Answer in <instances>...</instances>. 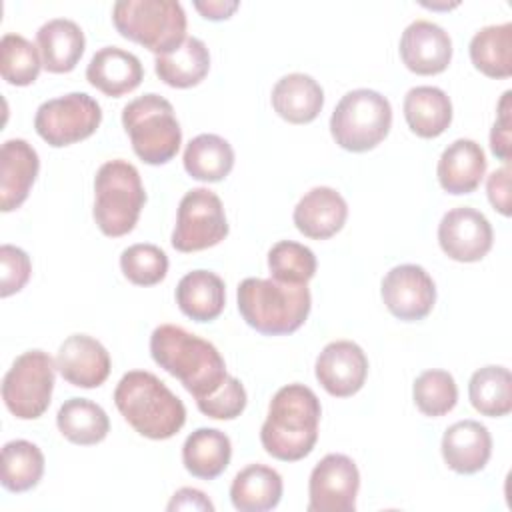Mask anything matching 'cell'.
<instances>
[{"label": "cell", "instance_id": "6da1fadb", "mask_svg": "<svg viewBox=\"0 0 512 512\" xmlns=\"http://www.w3.org/2000/svg\"><path fill=\"white\" fill-rule=\"evenodd\" d=\"M152 360L194 396L196 402L212 396L228 378L218 348L176 324H160L150 336Z\"/></svg>", "mask_w": 512, "mask_h": 512}, {"label": "cell", "instance_id": "7a4b0ae2", "mask_svg": "<svg viewBox=\"0 0 512 512\" xmlns=\"http://www.w3.org/2000/svg\"><path fill=\"white\" fill-rule=\"evenodd\" d=\"M322 406L312 388L286 384L270 400L268 416L260 428L264 450L282 462L306 458L318 440Z\"/></svg>", "mask_w": 512, "mask_h": 512}, {"label": "cell", "instance_id": "3957f363", "mask_svg": "<svg viewBox=\"0 0 512 512\" xmlns=\"http://www.w3.org/2000/svg\"><path fill=\"white\" fill-rule=\"evenodd\" d=\"M114 404L124 420L144 438L168 440L186 422L184 402L152 372L130 370L114 390Z\"/></svg>", "mask_w": 512, "mask_h": 512}, {"label": "cell", "instance_id": "277c9868", "mask_svg": "<svg viewBox=\"0 0 512 512\" xmlns=\"http://www.w3.org/2000/svg\"><path fill=\"white\" fill-rule=\"evenodd\" d=\"M236 298L242 320L264 336L296 332L312 308L306 284H284L272 278H244Z\"/></svg>", "mask_w": 512, "mask_h": 512}, {"label": "cell", "instance_id": "5b68a950", "mask_svg": "<svg viewBox=\"0 0 512 512\" xmlns=\"http://www.w3.org/2000/svg\"><path fill=\"white\" fill-rule=\"evenodd\" d=\"M146 204L140 172L126 160L104 162L94 176V220L104 236L118 238L134 230Z\"/></svg>", "mask_w": 512, "mask_h": 512}, {"label": "cell", "instance_id": "8992f818", "mask_svg": "<svg viewBox=\"0 0 512 512\" xmlns=\"http://www.w3.org/2000/svg\"><path fill=\"white\" fill-rule=\"evenodd\" d=\"M112 22L120 36L156 56L170 54L186 40V12L176 0H118Z\"/></svg>", "mask_w": 512, "mask_h": 512}, {"label": "cell", "instance_id": "52a82bcc", "mask_svg": "<svg viewBox=\"0 0 512 512\" xmlns=\"http://www.w3.org/2000/svg\"><path fill=\"white\" fill-rule=\"evenodd\" d=\"M122 126L130 136L134 154L150 164L170 162L182 144V128L172 104L154 92L134 98L122 108Z\"/></svg>", "mask_w": 512, "mask_h": 512}, {"label": "cell", "instance_id": "ba28073f", "mask_svg": "<svg viewBox=\"0 0 512 512\" xmlns=\"http://www.w3.org/2000/svg\"><path fill=\"white\" fill-rule=\"evenodd\" d=\"M392 106L386 96L370 88L346 92L330 116L334 142L348 152H368L390 132Z\"/></svg>", "mask_w": 512, "mask_h": 512}, {"label": "cell", "instance_id": "9c48e42d", "mask_svg": "<svg viewBox=\"0 0 512 512\" xmlns=\"http://www.w3.org/2000/svg\"><path fill=\"white\" fill-rule=\"evenodd\" d=\"M56 360L44 350L20 354L2 380V400L20 420L40 418L52 400Z\"/></svg>", "mask_w": 512, "mask_h": 512}, {"label": "cell", "instance_id": "30bf717a", "mask_svg": "<svg viewBox=\"0 0 512 512\" xmlns=\"http://www.w3.org/2000/svg\"><path fill=\"white\" fill-rule=\"evenodd\" d=\"M102 122L100 104L86 92H70L38 106L34 128L54 148H64L92 136Z\"/></svg>", "mask_w": 512, "mask_h": 512}, {"label": "cell", "instance_id": "8fae6325", "mask_svg": "<svg viewBox=\"0 0 512 512\" xmlns=\"http://www.w3.org/2000/svg\"><path fill=\"white\" fill-rule=\"evenodd\" d=\"M228 236V220L222 200L208 188L188 190L176 212L172 246L178 252H198L220 244Z\"/></svg>", "mask_w": 512, "mask_h": 512}, {"label": "cell", "instance_id": "7c38bea8", "mask_svg": "<svg viewBox=\"0 0 512 512\" xmlns=\"http://www.w3.org/2000/svg\"><path fill=\"white\" fill-rule=\"evenodd\" d=\"M360 472L346 454H326L310 472L308 512H354Z\"/></svg>", "mask_w": 512, "mask_h": 512}, {"label": "cell", "instance_id": "4fadbf2b", "mask_svg": "<svg viewBox=\"0 0 512 512\" xmlns=\"http://www.w3.org/2000/svg\"><path fill=\"white\" fill-rule=\"evenodd\" d=\"M388 312L404 322L426 318L436 302V284L418 264H400L386 272L380 288Z\"/></svg>", "mask_w": 512, "mask_h": 512}, {"label": "cell", "instance_id": "5bb4252c", "mask_svg": "<svg viewBox=\"0 0 512 512\" xmlns=\"http://www.w3.org/2000/svg\"><path fill=\"white\" fill-rule=\"evenodd\" d=\"M494 242L488 218L470 206L448 210L438 224V244L442 252L456 262L482 260Z\"/></svg>", "mask_w": 512, "mask_h": 512}, {"label": "cell", "instance_id": "9a60e30c", "mask_svg": "<svg viewBox=\"0 0 512 512\" xmlns=\"http://www.w3.org/2000/svg\"><path fill=\"white\" fill-rule=\"evenodd\" d=\"M314 374L330 396L348 398L364 386L368 376V358L356 342L334 340L318 354Z\"/></svg>", "mask_w": 512, "mask_h": 512}, {"label": "cell", "instance_id": "2e32d148", "mask_svg": "<svg viewBox=\"0 0 512 512\" xmlns=\"http://www.w3.org/2000/svg\"><path fill=\"white\" fill-rule=\"evenodd\" d=\"M400 58L414 74H440L452 60L450 34L430 20H414L402 32Z\"/></svg>", "mask_w": 512, "mask_h": 512}, {"label": "cell", "instance_id": "e0dca14e", "mask_svg": "<svg viewBox=\"0 0 512 512\" xmlns=\"http://www.w3.org/2000/svg\"><path fill=\"white\" fill-rule=\"evenodd\" d=\"M108 350L88 334L68 336L56 354V370L62 378L78 388H98L110 376Z\"/></svg>", "mask_w": 512, "mask_h": 512}, {"label": "cell", "instance_id": "ac0fdd59", "mask_svg": "<svg viewBox=\"0 0 512 512\" xmlns=\"http://www.w3.org/2000/svg\"><path fill=\"white\" fill-rule=\"evenodd\" d=\"M40 158L32 144L22 138H10L0 150V210L20 208L38 176Z\"/></svg>", "mask_w": 512, "mask_h": 512}, {"label": "cell", "instance_id": "d6986e66", "mask_svg": "<svg viewBox=\"0 0 512 512\" xmlns=\"http://www.w3.org/2000/svg\"><path fill=\"white\" fill-rule=\"evenodd\" d=\"M292 218L298 232L306 238L326 240L346 224L348 204L338 190L330 186H314L298 200Z\"/></svg>", "mask_w": 512, "mask_h": 512}, {"label": "cell", "instance_id": "ffe728a7", "mask_svg": "<svg viewBox=\"0 0 512 512\" xmlns=\"http://www.w3.org/2000/svg\"><path fill=\"white\" fill-rule=\"evenodd\" d=\"M442 458L456 474L480 472L492 456V436L478 420H460L442 436Z\"/></svg>", "mask_w": 512, "mask_h": 512}, {"label": "cell", "instance_id": "44dd1931", "mask_svg": "<svg viewBox=\"0 0 512 512\" xmlns=\"http://www.w3.org/2000/svg\"><path fill=\"white\" fill-rule=\"evenodd\" d=\"M144 78L142 62L136 54L118 46L100 48L88 62L86 80L102 94L120 98L140 86Z\"/></svg>", "mask_w": 512, "mask_h": 512}, {"label": "cell", "instance_id": "7402d4cb", "mask_svg": "<svg viewBox=\"0 0 512 512\" xmlns=\"http://www.w3.org/2000/svg\"><path fill=\"white\" fill-rule=\"evenodd\" d=\"M436 174L442 190L448 194H470L486 174V154L478 142L458 138L440 154Z\"/></svg>", "mask_w": 512, "mask_h": 512}, {"label": "cell", "instance_id": "603a6c76", "mask_svg": "<svg viewBox=\"0 0 512 512\" xmlns=\"http://www.w3.org/2000/svg\"><path fill=\"white\" fill-rule=\"evenodd\" d=\"M36 44L42 56V66L52 74H66L80 62L86 38L74 20L52 18L38 28Z\"/></svg>", "mask_w": 512, "mask_h": 512}, {"label": "cell", "instance_id": "cb8c5ba5", "mask_svg": "<svg viewBox=\"0 0 512 512\" xmlns=\"http://www.w3.org/2000/svg\"><path fill=\"white\" fill-rule=\"evenodd\" d=\"M274 112L290 124H308L318 118L324 106L322 86L308 74L292 72L282 76L272 88Z\"/></svg>", "mask_w": 512, "mask_h": 512}, {"label": "cell", "instance_id": "d4e9b609", "mask_svg": "<svg viewBox=\"0 0 512 512\" xmlns=\"http://www.w3.org/2000/svg\"><path fill=\"white\" fill-rule=\"evenodd\" d=\"M176 304L190 320L212 322L226 304L224 280L210 270H192L176 286Z\"/></svg>", "mask_w": 512, "mask_h": 512}, {"label": "cell", "instance_id": "484cf974", "mask_svg": "<svg viewBox=\"0 0 512 512\" xmlns=\"http://www.w3.org/2000/svg\"><path fill=\"white\" fill-rule=\"evenodd\" d=\"M284 492L282 476L266 464H248L230 486L232 506L240 512H266L280 504Z\"/></svg>", "mask_w": 512, "mask_h": 512}, {"label": "cell", "instance_id": "4316f807", "mask_svg": "<svg viewBox=\"0 0 512 512\" xmlns=\"http://www.w3.org/2000/svg\"><path fill=\"white\" fill-rule=\"evenodd\" d=\"M404 118L420 138L440 136L452 122V102L438 86H414L404 96Z\"/></svg>", "mask_w": 512, "mask_h": 512}, {"label": "cell", "instance_id": "83f0119b", "mask_svg": "<svg viewBox=\"0 0 512 512\" xmlns=\"http://www.w3.org/2000/svg\"><path fill=\"white\" fill-rule=\"evenodd\" d=\"M232 442L218 428H196L182 446L184 468L202 480L218 478L230 464Z\"/></svg>", "mask_w": 512, "mask_h": 512}, {"label": "cell", "instance_id": "f1b7e54d", "mask_svg": "<svg viewBox=\"0 0 512 512\" xmlns=\"http://www.w3.org/2000/svg\"><path fill=\"white\" fill-rule=\"evenodd\" d=\"M156 76L172 88H192L200 84L210 70V52L200 38L188 36L170 54L156 56Z\"/></svg>", "mask_w": 512, "mask_h": 512}, {"label": "cell", "instance_id": "f546056e", "mask_svg": "<svg viewBox=\"0 0 512 512\" xmlns=\"http://www.w3.org/2000/svg\"><path fill=\"white\" fill-rule=\"evenodd\" d=\"M60 434L78 446H92L102 442L110 432V420L104 408L88 398L66 400L56 414Z\"/></svg>", "mask_w": 512, "mask_h": 512}, {"label": "cell", "instance_id": "4dcf8cb0", "mask_svg": "<svg viewBox=\"0 0 512 512\" xmlns=\"http://www.w3.org/2000/svg\"><path fill=\"white\" fill-rule=\"evenodd\" d=\"M470 60L488 78H508L512 74V22L480 28L470 40Z\"/></svg>", "mask_w": 512, "mask_h": 512}, {"label": "cell", "instance_id": "1f68e13d", "mask_svg": "<svg viewBox=\"0 0 512 512\" xmlns=\"http://www.w3.org/2000/svg\"><path fill=\"white\" fill-rule=\"evenodd\" d=\"M184 170L200 182H220L234 168V150L218 134H198L184 150Z\"/></svg>", "mask_w": 512, "mask_h": 512}, {"label": "cell", "instance_id": "d6a6232c", "mask_svg": "<svg viewBox=\"0 0 512 512\" xmlns=\"http://www.w3.org/2000/svg\"><path fill=\"white\" fill-rule=\"evenodd\" d=\"M468 398L476 412L500 418L512 410V374L504 366H482L468 382Z\"/></svg>", "mask_w": 512, "mask_h": 512}, {"label": "cell", "instance_id": "836d02e7", "mask_svg": "<svg viewBox=\"0 0 512 512\" xmlns=\"http://www.w3.org/2000/svg\"><path fill=\"white\" fill-rule=\"evenodd\" d=\"M44 474V454L28 440H10L2 446L0 482L8 492L20 494L38 486Z\"/></svg>", "mask_w": 512, "mask_h": 512}, {"label": "cell", "instance_id": "e575fe53", "mask_svg": "<svg viewBox=\"0 0 512 512\" xmlns=\"http://www.w3.org/2000/svg\"><path fill=\"white\" fill-rule=\"evenodd\" d=\"M40 50L20 34L8 32L0 40V74L12 86L32 84L42 68Z\"/></svg>", "mask_w": 512, "mask_h": 512}, {"label": "cell", "instance_id": "d590c367", "mask_svg": "<svg viewBox=\"0 0 512 512\" xmlns=\"http://www.w3.org/2000/svg\"><path fill=\"white\" fill-rule=\"evenodd\" d=\"M314 252L294 240H280L268 252L270 278L284 284H308L316 274Z\"/></svg>", "mask_w": 512, "mask_h": 512}, {"label": "cell", "instance_id": "8d00e7d4", "mask_svg": "<svg viewBox=\"0 0 512 512\" xmlns=\"http://www.w3.org/2000/svg\"><path fill=\"white\" fill-rule=\"evenodd\" d=\"M412 398L416 408L430 418L448 414L458 402V386L454 376L446 370H424L416 376L412 386Z\"/></svg>", "mask_w": 512, "mask_h": 512}, {"label": "cell", "instance_id": "74e56055", "mask_svg": "<svg viewBox=\"0 0 512 512\" xmlns=\"http://www.w3.org/2000/svg\"><path fill=\"white\" fill-rule=\"evenodd\" d=\"M122 274L136 286H154L168 274V256L156 244H132L120 254Z\"/></svg>", "mask_w": 512, "mask_h": 512}, {"label": "cell", "instance_id": "f35d334b", "mask_svg": "<svg viewBox=\"0 0 512 512\" xmlns=\"http://www.w3.org/2000/svg\"><path fill=\"white\" fill-rule=\"evenodd\" d=\"M246 402H248V396L242 382L228 374L226 382L212 396L196 402V406L208 418L234 420L244 412Z\"/></svg>", "mask_w": 512, "mask_h": 512}, {"label": "cell", "instance_id": "ab89813d", "mask_svg": "<svg viewBox=\"0 0 512 512\" xmlns=\"http://www.w3.org/2000/svg\"><path fill=\"white\" fill-rule=\"evenodd\" d=\"M0 264H2V280H0V296L8 298L20 292L32 274L30 256L12 244L0 246Z\"/></svg>", "mask_w": 512, "mask_h": 512}, {"label": "cell", "instance_id": "60d3db41", "mask_svg": "<svg viewBox=\"0 0 512 512\" xmlns=\"http://www.w3.org/2000/svg\"><path fill=\"white\" fill-rule=\"evenodd\" d=\"M512 92L506 90L498 102V116L490 130V150L504 164L510 162L512 150Z\"/></svg>", "mask_w": 512, "mask_h": 512}, {"label": "cell", "instance_id": "b9f144b4", "mask_svg": "<svg viewBox=\"0 0 512 512\" xmlns=\"http://www.w3.org/2000/svg\"><path fill=\"white\" fill-rule=\"evenodd\" d=\"M486 194L494 210L502 216H510V166L504 164L502 168L494 170L486 180Z\"/></svg>", "mask_w": 512, "mask_h": 512}, {"label": "cell", "instance_id": "7bdbcfd3", "mask_svg": "<svg viewBox=\"0 0 512 512\" xmlns=\"http://www.w3.org/2000/svg\"><path fill=\"white\" fill-rule=\"evenodd\" d=\"M170 512L174 510H202V512H212L214 504L208 500V496L202 490L196 488H180L174 492L172 500L166 506Z\"/></svg>", "mask_w": 512, "mask_h": 512}, {"label": "cell", "instance_id": "ee69618b", "mask_svg": "<svg viewBox=\"0 0 512 512\" xmlns=\"http://www.w3.org/2000/svg\"><path fill=\"white\" fill-rule=\"evenodd\" d=\"M238 2H226V0H208V2H194V8L206 18V20H226L238 10Z\"/></svg>", "mask_w": 512, "mask_h": 512}]
</instances>
